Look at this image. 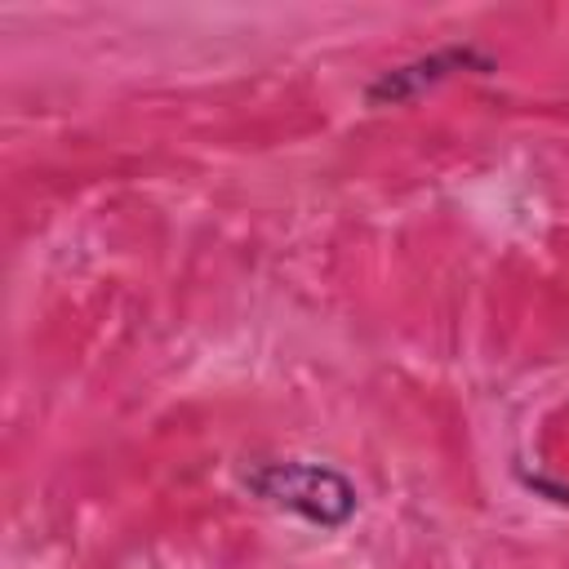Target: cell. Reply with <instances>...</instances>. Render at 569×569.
Listing matches in <instances>:
<instances>
[{
  "label": "cell",
  "mask_w": 569,
  "mask_h": 569,
  "mask_svg": "<svg viewBox=\"0 0 569 569\" xmlns=\"http://www.w3.org/2000/svg\"><path fill=\"white\" fill-rule=\"evenodd\" d=\"M249 493H258L262 502L289 511V516H302L320 529H338L351 520L356 511V489L342 471L333 467H320V462H307V458H280V462H258L249 476H244Z\"/></svg>",
  "instance_id": "obj_1"
},
{
  "label": "cell",
  "mask_w": 569,
  "mask_h": 569,
  "mask_svg": "<svg viewBox=\"0 0 569 569\" xmlns=\"http://www.w3.org/2000/svg\"><path fill=\"white\" fill-rule=\"evenodd\" d=\"M489 67V58L485 53H476V49H436V53H427V58H418V62H405V67H396V71H387L382 80H373L369 84V102H400V98H413V93H422V89H431V84H440V80H449L453 71H462V67Z\"/></svg>",
  "instance_id": "obj_2"
}]
</instances>
